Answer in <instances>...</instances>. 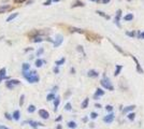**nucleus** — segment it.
Instances as JSON below:
<instances>
[{
	"instance_id": "obj_29",
	"label": "nucleus",
	"mask_w": 144,
	"mask_h": 129,
	"mask_svg": "<svg viewBox=\"0 0 144 129\" xmlns=\"http://www.w3.org/2000/svg\"><path fill=\"white\" fill-rule=\"evenodd\" d=\"M124 19H125V21H132V19H133V15L132 14H127L125 17H124Z\"/></svg>"
},
{
	"instance_id": "obj_34",
	"label": "nucleus",
	"mask_w": 144,
	"mask_h": 129,
	"mask_svg": "<svg viewBox=\"0 0 144 129\" xmlns=\"http://www.w3.org/2000/svg\"><path fill=\"white\" fill-rule=\"evenodd\" d=\"M135 116H136L135 113H130V114H128V118L130 121H133V119H135Z\"/></svg>"
},
{
	"instance_id": "obj_3",
	"label": "nucleus",
	"mask_w": 144,
	"mask_h": 129,
	"mask_svg": "<svg viewBox=\"0 0 144 129\" xmlns=\"http://www.w3.org/2000/svg\"><path fill=\"white\" fill-rule=\"evenodd\" d=\"M21 84V82H19L18 80H9L8 82H6V87H8L9 89H13L14 88V86L15 85H19Z\"/></svg>"
},
{
	"instance_id": "obj_45",
	"label": "nucleus",
	"mask_w": 144,
	"mask_h": 129,
	"mask_svg": "<svg viewBox=\"0 0 144 129\" xmlns=\"http://www.w3.org/2000/svg\"><path fill=\"white\" fill-rule=\"evenodd\" d=\"M140 38H141V39H144V32H142V33L140 34Z\"/></svg>"
},
{
	"instance_id": "obj_20",
	"label": "nucleus",
	"mask_w": 144,
	"mask_h": 129,
	"mask_svg": "<svg viewBox=\"0 0 144 129\" xmlns=\"http://www.w3.org/2000/svg\"><path fill=\"white\" fill-rule=\"evenodd\" d=\"M29 69H30V64H27V63L23 64V72H26V71H28Z\"/></svg>"
},
{
	"instance_id": "obj_21",
	"label": "nucleus",
	"mask_w": 144,
	"mask_h": 129,
	"mask_svg": "<svg viewBox=\"0 0 144 129\" xmlns=\"http://www.w3.org/2000/svg\"><path fill=\"white\" fill-rule=\"evenodd\" d=\"M71 32H78V33H83L84 30L83 29H80V28H74V27H71Z\"/></svg>"
},
{
	"instance_id": "obj_49",
	"label": "nucleus",
	"mask_w": 144,
	"mask_h": 129,
	"mask_svg": "<svg viewBox=\"0 0 144 129\" xmlns=\"http://www.w3.org/2000/svg\"><path fill=\"white\" fill-rule=\"evenodd\" d=\"M53 2H58V1H60V0H52Z\"/></svg>"
},
{
	"instance_id": "obj_39",
	"label": "nucleus",
	"mask_w": 144,
	"mask_h": 129,
	"mask_svg": "<svg viewBox=\"0 0 144 129\" xmlns=\"http://www.w3.org/2000/svg\"><path fill=\"white\" fill-rule=\"evenodd\" d=\"M51 3H52V0H46V1H45L43 4H44V5H50Z\"/></svg>"
},
{
	"instance_id": "obj_43",
	"label": "nucleus",
	"mask_w": 144,
	"mask_h": 129,
	"mask_svg": "<svg viewBox=\"0 0 144 129\" xmlns=\"http://www.w3.org/2000/svg\"><path fill=\"white\" fill-rule=\"evenodd\" d=\"M54 72L55 73H58V72H59V70H58V68L56 67V68H54Z\"/></svg>"
},
{
	"instance_id": "obj_40",
	"label": "nucleus",
	"mask_w": 144,
	"mask_h": 129,
	"mask_svg": "<svg viewBox=\"0 0 144 129\" xmlns=\"http://www.w3.org/2000/svg\"><path fill=\"white\" fill-rule=\"evenodd\" d=\"M127 34H128L129 35V37H135V32H127Z\"/></svg>"
},
{
	"instance_id": "obj_1",
	"label": "nucleus",
	"mask_w": 144,
	"mask_h": 129,
	"mask_svg": "<svg viewBox=\"0 0 144 129\" xmlns=\"http://www.w3.org/2000/svg\"><path fill=\"white\" fill-rule=\"evenodd\" d=\"M23 76H24L29 83H37V82H39V80H40V77H39V75L37 74L36 71H30V72L26 71V72H23Z\"/></svg>"
},
{
	"instance_id": "obj_46",
	"label": "nucleus",
	"mask_w": 144,
	"mask_h": 129,
	"mask_svg": "<svg viewBox=\"0 0 144 129\" xmlns=\"http://www.w3.org/2000/svg\"><path fill=\"white\" fill-rule=\"evenodd\" d=\"M56 129H63V127H61V125H57V128Z\"/></svg>"
},
{
	"instance_id": "obj_27",
	"label": "nucleus",
	"mask_w": 144,
	"mask_h": 129,
	"mask_svg": "<svg viewBox=\"0 0 144 129\" xmlns=\"http://www.w3.org/2000/svg\"><path fill=\"white\" fill-rule=\"evenodd\" d=\"M54 99H55V95H54V94H48L47 97H46L47 101H52V100H54Z\"/></svg>"
},
{
	"instance_id": "obj_9",
	"label": "nucleus",
	"mask_w": 144,
	"mask_h": 129,
	"mask_svg": "<svg viewBox=\"0 0 144 129\" xmlns=\"http://www.w3.org/2000/svg\"><path fill=\"white\" fill-rule=\"evenodd\" d=\"M12 118L15 119V121H19V118H21V112H19L18 110H15L14 113H13V115H12Z\"/></svg>"
},
{
	"instance_id": "obj_30",
	"label": "nucleus",
	"mask_w": 144,
	"mask_h": 129,
	"mask_svg": "<svg viewBox=\"0 0 144 129\" xmlns=\"http://www.w3.org/2000/svg\"><path fill=\"white\" fill-rule=\"evenodd\" d=\"M75 6H84V3L81 1H76L74 4H72V8H75Z\"/></svg>"
},
{
	"instance_id": "obj_22",
	"label": "nucleus",
	"mask_w": 144,
	"mask_h": 129,
	"mask_svg": "<svg viewBox=\"0 0 144 129\" xmlns=\"http://www.w3.org/2000/svg\"><path fill=\"white\" fill-rule=\"evenodd\" d=\"M17 15H18V13H13V14H11V15H10L8 18H6V22H11L12 19H14V18H15Z\"/></svg>"
},
{
	"instance_id": "obj_47",
	"label": "nucleus",
	"mask_w": 144,
	"mask_h": 129,
	"mask_svg": "<svg viewBox=\"0 0 144 129\" xmlns=\"http://www.w3.org/2000/svg\"><path fill=\"white\" fill-rule=\"evenodd\" d=\"M24 1H26V0H16V2H19V3H21V2H24Z\"/></svg>"
},
{
	"instance_id": "obj_13",
	"label": "nucleus",
	"mask_w": 144,
	"mask_h": 129,
	"mask_svg": "<svg viewBox=\"0 0 144 129\" xmlns=\"http://www.w3.org/2000/svg\"><path fill=\"white\" fill-rule=\"evenodd\" d=\"M59 102H60V98L59 97H56L54 99V111H57V108L59 105Z\"/></svg>"
},
{
	"instance_id": "obj_7",
	"label": "nucleus",
	"mask_w": 144,
	"mask_h": 129,
	"mask_svg": "<svg viewBox=\"0 0 144 129\" xmlns=\"http://www.w3.org/2000/svg\"><path fill=\"white\" fill-rule=\"evenodd\" d=\"M12 10V6L9 5V4H3V5H0V13H5Z\"/></svg>"
},
{
	"instance_id": "obj_8",
	"label": "nucleus",
	"mask_w": 144,
	"mask_h": 129,
	"mask_svg": "<svg viewBox=\"0 0 144 129\" xmlns=\"http://www.w3.org/2000/svg\"><path fill=\"white\" fill-rule=\"evenodd\" d=\"M120 15H122V11H120V10H117V12H116V17H115V19H114V22H115V24L118 26V27H120V24H119Z\"/></svg>"
},
{
	"instance_id": "obj_23",
	"label": "nucleus",
	"mask_w": 144,
	"mask_h": 129,
	"mask_svg": "<svg viewBox=\"0 0 144 129\" xmlns=\"http://www.w3.org/2000/svg\"><path fill=\"white\" fill-rule=\"evenodd\" d=\"M65 61H66V58H61L60 60H57L56 63H55V64H56L57 67H59V66H61V64H65Z\"/></svg>"
},
{
	"instance_id": "obj_15",
	"label": "nucleus",
	"mask_w": 144,
	"mask_h": 129,
	"mask_svg": "<svg viewBox=\"0 0 144 129\" xmlns=\"http://www.w3.org/2000/svg\"><path fill=\"white\" fill-rule=\"evenodd\" d=\"M103 95H104L103 90L100 89V88H98L97 92H96V94H95V98H97V97H100V96H103Z\"/></svg>"
},
{
	"instance_id": "obj_12",
	"label": "nucleus",
	"mask_w": 144,
	"mask_h": 129,
	"mask_svg": "<svg viewBox=\"0 0 144 129\" xmlns=\"http://www.w3.org/2000/svg\"><path fill=\"white\" fill-rule=\"evenodd\" d=\"M87 75L89 77H97L98 75H99V73H98L97 71H95V70H89V71H88V73H87Z\"/></svg>"
},
{
	"instance_id": "obj_33",
	"label": "nucleus",
	"mask_w": 144,
	"mask_h": 129,
	"mask_svg": "<svg viewBox=\"0 0 144 129\" xmlns=\"http://www.w3.org/2000/svg\"><path fill=\"white\" fill-rule=\"evenodd\" d=\"M43 52H44L43 47H40V48H39V50L37 51V56H40L41 54H43Z\"/></svg>"
},
{
	"instance_id": "obj_50",
	"label": "nucleus",
	"mask_w": 144,
	"mask_h": 129,
	"mask_svg": "<svg viewBox=\"0 0 144 129\" xmlns=\"http://www.w3.org/2000/svg\"><path fill=\"white\" fill-rule=\"evenodd\" d=\"M91 1H94V0H91Z\"/></svg>"
},
{
	"instance_id": "obj_37",
	"label": "nucleus",
	"mask_w": 144,
	"mask_h": 129,
	"mask_svg": "<svg viewBox=\"0 0 144 129\" xmlns=\"http://www.w3.org/2000/svg\"><path fill=\"white\" fill-rule=\"evenodd\" d=\"M97 116H98V114L97 113H95V112H93V113H90V117L93 118V119H95V118H97Z\"/></svg>"
},
{
	"instance_id": "obj_25",
	"label": "nucleus",
	"mask_w": 144,
	"mask_h": 129,
	"mask_svg": "<svg viewBox=\"0 0 144 129\" xmlns=\"http://www.w3.org/2000/svg\"><path fill=\"white\" fill-rule=\"evenodd\" d=\"M68 127L72 128V129H75V128H76V123H75V122H69V123H68Z\"/></svg>"
},
{
	"instance_id": "obj_2",
	"label": "nucleus",
	"mask_w": 144,
	"mask_h": 129,
	"mask_svg": "<svg viewBox=\"0 0 144 129\" xmlns=\"http://www.w3.org/2000/svg\"><path fill=\"white\" fill-rule=\"evenodd\" d=\"M101 85H102L104 88H107L109 90H113V86H112V84H111V82H110L109 77H104V79L101 80Z\"/></svg>"
},
{
	"instance_id": "obj_11",
	"label": "nucleus",
	"mask_w": 144,
	"mask_h": 129,
	"mask_svg": "<svg viewBox=\"0 0 144 129\" xmlns=\"http://www.w3.org/2000/svg\"><path fill=\"white\" fill-rule=\"evenodd\" d=\"M27 123H29L31 127H34L35 129H37V128H38V126H43V125L41 124V123H38V122H35V121H28Z\"/></svg>"
},
{
	"instance_id": "obj_42",
	"label": "nucleus",
	"mask_w": 144,
	"mask_h": 129,
	"mask_svg": "<svg viewBox=\"0 0 144 129\" xmlns=\"http://www.w3.org/2000/svg\"><path fill=\"white\" fill-rule=\"evenodd\" d=\"M61 119H63V117H61V116H58V117L56 118V122H60Z\"/></svg>"
},
{
	"instance_id": "obj_5",
	"label": "nucleus",
	"mask_w": 144,
	"mask_h": 129,
	"mask_svg": "<svg viewBox=\"0 0 144 129\" xmlns=\"http://www.w3.org/2000/svg\"><path fill=\"white\" fill-rule=\"evenodd\" d=\"M39 115H40V117H42L43 119H47L48 117H50V114H48V112L46 111V110H44V109L39 110Z\"/></svg>"
},
{
	"instance_id": "obj_18",
	"label": "nucleus",
	"mask_w": 144,
	"mask_h": 129,
	"mask_svg": "<svg viewBox=\"0 0 144 129\" xmlns=\"http://www.w3.org/2000/svg\"><path fill=\"white\" fill-rule=\"evenodd\" d=\"M44 64V60H42V59H37L36 60V63H35V64H36V67L37 68H40V67H42V64Z\"/></svg>"
},
{
	"instance_id": "obj_26",
	"label": "nucleus",
	"mask_w": 144,
	"mask_h": 129,
	"mask_svg": "<svg viewBox=\"0 0 144 129\" xmlns=\"http://www.w3.org/2000/svg\"><path fill=\"white\" fill-rule=\"evenodd\" d=\"M27 111H28L29 113H34V112L36 111V106H35L34 104H30V105H29V106H28Z\"/></svg>"
},
{
	"instance_id": "obj_24",
	"label": "nucleus",
	"mask_w": 144,
	"mask_h": 129,
	"mask_svg": "<svg viewBox=\"0 0 144 129\" xmlns=\"http://www.w3.org/2000/svg\"><path fill=\"white\" fill-rule=\"evenodd\" d=\"M135 108H136L135 105H129V106H127V108L124 109L123 111H124V113H127V112H129V111H132V110L135 109Z\"/></svg>"
},
{
	"instance_id": "obj_44",
	"label": "nucleus",
	"mask_w": 144,
	"mask_h": 129,
	"mask_svg": "<svg viewBox=\"0 0 144 129\" xmlns=\"http://www.w3.org/2000/svg\"><path fill=\"white\" fill-rule=\"evenodd\" d=\"M111 0H102V3H108V2H110Z\"/></svg>"
},
{
	"instance_id": "obj_6",
	"label": "nucleus",
	"mask_w": 144,
	"mask_h": 129,
	"mask_svg": "<svg viewBox=\"0 0 144 129\" xmlns=\"http://www.w3.org/2000/svg\"><path fill=\"white\" fill-rule=\"evenodd\" d=\"M113 119H114V114H113V113H110L109 115H107V116H104V117H103V122L110 124V123L113 122Z\"/></svg>"
},
{
	"instance_id": "obj_16",
	"label": "nucleus",
	"mask_w": 144,
	"mask_h": 129,
	"mask_svg": "<svg viewBox=\"0 0 144 129\" xmlns=\"http://www.w3.org/2000/svg\"><path fill=\"white\" fill-rule=\"evenodd\" d=\"M96 13H97L98 15H100V16H102V17H104L106 19H110V16H109V15H107L106 13L102 12V11H97Z\"/></svg>"
},
{
	"instance_id": "obj_28",
	"label": "nucleus",
	"mask_w": 144,
	"mask_h": 129,
	"mask_svg": "<svg viewBox=\"0 0 144 129\" xmlns=\"http://www.w3.org/2000/svg\"><path fill=\"white\" fill-rule=\"evenodd\" d=\"M32 41L34 42H41V41H43V38L40 37V35H37V37H35L32 39Z\"/></svg>"
},
{
	"instance_id": "obj_14",
	"label": "nucleus",
	"mask_w": 144,
	"mask_h": 129,
	"mask_svg": "<svg viewBox=\"0 0 144 129\" xmlns=\"http://www.w3.org/2000/svg\"><path fill=\"white\" fill-rule=\"evenodd\" d=\"M5 72H6L5 68H2V69H0V82H2V80L5 77Z\"/></svg>"
},
{
	"instance_id": "obj_4",
	"label": "nucleus",
	"mask_w": 144,
	"mask_h": 129,
	"mask_svg": "<svg viewBox=\"0 0 144 129\" xmlns=\"http://www.w3.org/2000/svg\"><path fill=\"white\" fill-rule=\"evenodd\" d=\"M63 41H64V37H63V35L57 34V37H56V39H55V41H54V46L55 47L59 46V45L63 43Z\"/></svg>"
},
{
	"instance_id": "obj_32",
	"label": "nucleus",
	"mask_w": 144,
	"mask_h": 129,
	"mask_svg": "<svg viewBox=\"0 0 144 129\" xmlns=\"http://www.w3.org/2000/svg\"><path fill=\"white\" fill-rule=\"evenodd\" d=\"M72 108H71V103L70 102H68L66 105H65V110H66V111H70Z\"/></svg>"
},
{
	"instance_id": "obj_51",
	"label": "nucleus",
	"mask_w": 144,
	"mask_h": 129,
	"mask_svg": "<svg viewBox=\"0 0 144 129\" xmlns=\"http://www.w3.org/2000/svg\"><path fill=\"white\" fill-rule=\"evenodd\" d=\"M128 1H130V0H128Z\"/></svg>"
},
{
	"instance_id": "obj_41",
	"label": "nucleus",
	"mask_w": 144,
	"mask_h": 129,
	"mask_svg": "<svg viewBox=\"0 0 144 129\" xmlns=\"http://www.w3.org/2000/svg\"><path fill=\"white\" fill-rule=\"evenodd\" d=\"M0 129H10V128L5 127V126H3V125H0Z\"/></svg>"
},
{
	"instance_id": "obj_31",
	"label": "nucleus",
	"mask_w": 144,
	"mask_h": 129,
	"mask_svg": "<svg viewBox=\"0 0 144 129\" xmlns=\"http://www.w3.org/2000/svg\"><path fill=\"white\" fill-rule=\"evenodd\" d=\"M24 100H25V95H22L21 98H19V105H21V106L24 104Z\"/></svg>"
},
{
	"instance_id": "obj_36",
	"label": "nucleus",
	"mask_w": 144,
	"mask_h": 129,
	"mask_svg": "<svg viewBox=\"0 0 144 129\" xmlns=\"http://www.w3.org/2000/svg\"><path fill=\"white\" fill-rule=\"evenodd\" d=\"M113 45H114V47H115L117 51H118V52H120V53H123V54H124V51H123V50H120V47L118 46V45H116V44H113Z\"/></svg>"
},
{
	"instance_id": "obj_17",
	"label": "nucleus",
	"mask_w": 144,
	"mask_h": 129,
	"mask_svg": "<svg viewBox=\"0 0 144 129\" xmlns=\"http://www.w3.org/2000/svg\"><path fill=\"white\" fill-rule=\"evenodd\" d=\"M122 69H123V66H120V64H116V70H115V72H114V75H115V76L118 75Z\"/></svg>"
},
{
	"instance_id": "obj_35",
	"label": "nucleus",
	"mask_w": 144,
	"mask_h": 129,
	"mask_svg": "<svg viewBox=\"0 0 144 129\" xmlns=\"http://www.w3.org/2000/svg\"><path fill=\"white\" fill-rule=\"evenodd\" d=\"M4 116H5V118H6V119H9V121L13 119V118H12V115H10L9 113H4Z\"/></svg>"
},
{
	"instance_id": "obj_48",
	"label": "nucleus",
	"mask_w": 144,
	"mask_h": 129,
	"mask_svg": "<svg viewBox=\"0 0 144 129\" xmlns=\"http://www.w3.org/2000/svg\"><path fill=\"white\" fill-rule=\"evenodd\" d=\"M31 50H32V48H31V47H29V48H26L25 52H29V51H31Z\"/></svg>"
},
{
	"instance_id": "obj_19",
	"label": "nucleus",
	"mask_w": 144,
	"mask_h": 129,
	"mask_svg": "<svg viewBox=\"0 0 144 129\" xmlns=\"http://www.w3.org/2000/svg\"><path fill=\"white\" fill-rule=\"evenodd\" d=\"M88 102H89V99H88V98L84 99V101L82 102V104H81L82 109H86V108H87V105H88Z\"/></svg>"
},
{
	"instance_id": "obj_38",
	"label": "nucleus",
	"mask_w": 144,
	"mask_h": 129,
	"mask_svg": "<svg viewBox=\"0 0 144 129\" xmlns=\"http://www.w3.org/2000/svg\"><path fill=\"white\" fill-rule=\"evenodd\" d=\"M106 109L108 110V111H110V112H111V111L113 110V106H112V105H107V106H106Z\"/></svg>"
},
{
	"instance_id": "obj_10",
	"label": "nucleus",
	"mask_w": 144,
	"mask_h": 129,
	"mask_svg": "<svg viewBox=\"0 0 144 129\" xmlns=\"http://www.w3.org/2000/svg\"><path fill=\"white\" fill-rule=\"evenodd\" d=\"M132 59L136 61V64H137V70H138V72H139V73H143V70H142L141 66H140V64H139L138 59H137V58H136L135 56H132Z\"/></svg>"
}]
</instances>
